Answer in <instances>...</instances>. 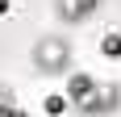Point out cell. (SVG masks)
Instances as JSON below:
<instances>
[{"mask_svg": "<svg viewBox=\"0 0 121 117\" xmlns=\"http://www.w3.org/2000/svg\"><path fill=\"white\" fill-rule=\"evenodd\" d=\"M63 58H67V46H59V42H46V46H42V63H46V67H59Z\"/></svg>", "mask_w": 121, "mask_h": 117, "instance_id": "cell-1", "label": "cell"}]
</instances>
